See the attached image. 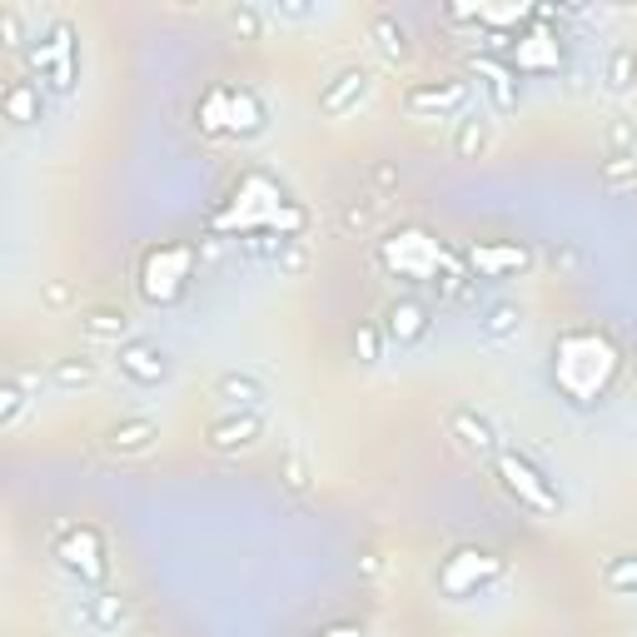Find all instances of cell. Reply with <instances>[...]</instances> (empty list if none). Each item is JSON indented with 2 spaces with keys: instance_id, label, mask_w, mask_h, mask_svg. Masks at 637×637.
Masks as SVG:
<instances>
[{
  "instance_id": "6da1fadb",
  "label": "cell",
  "mask_w": 637,
  "mask_h": 637,
  "mask_svg": "<svg viewBox=\"0 0 637 637\" xmlns=\"http://www.w3.org/2000/svg\"><path fill=\"white\" fill-rule=\"evenodd\" d=\"M25 60H30V71L40 75V85L50 95H71L75 80H80V40H75V25L50 21L40 36H30Z\"/></svg>"
},
{
  "instance_id": "7a4b0ae2",
  "label": "cell",
  "mask_w": 637,
  "mask_h": 637,
  "mask_svg": "<svg viewBox=\"0 0 637 637\" xmlns=\"http://www.w3.org/2000/svg\"><path fill=\"white\" fill-rule=\"evenodd\" d=\"M494 463H498V484H503V494H508V498H519L528 513H544V519H553L558 508H563V498H558L553 478H548V473L538 469L528 453L503 449Z\"/></svg>"
},
{
  "instance_id": "3957f363",
  "label": "cell",
  "mask_w": 637,
  "mask_h": 637,
  "mask_svg": "<svg viewBox=\"0 0 637 637\" xmlns=\"http://www.w3.org/2000/svg\"><path fill=\"white\" fill-rule=\"evenodd\" d=\"M55 558L60 567L80 578V588H105L110 578V558H105V538L90 528V523H75V528L55 533Z\"/></svg>"
},
{
  "instance_id": "277c9868",
  "label": "cell",
  "mask_w": 637,
  "mask_h": 637,
  "mask_svg": "<svg viewBox=\"0 0 637 637\" xmlns=\"http://www.w3.org/2000/svg\"><path fill=\"white\" fill-rule=\"evenodd\" d=\"M503 578V563H498L488 548H459V553L449 558V563L438 567V588L449 592L453 602L463 598H478L484 588H494V583Z\"/></svg>"
},
{
  "instance_id": "5b68a950",
  "label": "cell",
  "mask_w": 637,
  "mask_h": 637,
  "mask_svg": "<svg viewBox=\"0 0 637 637\" xmlns=\"http://www.w3.org/2000/svg\"><path fill=\"white\" fill-rule=\"evenodd\" d=\"M115 369L125 384H135V389H160V384L175 374V359H170L154 339H140V334H135V339H125L115 349Z\"/></svg>"
},
{
  "instance_id": "8992f818",
  "label": "cell",
  "mask_w": 637,
  "mask_h": 637,
  "mask_svg": "<svg viewBox=\"0 0 637 637\" xmlns=\"http://www.w3.org/2000/svg\"><path fill=\"white\" fill-rule=\"evenodd\" d=\"M469 95H473L469 80H459V75H449V80H424L403 95V110H409L413 120H449V115H463V110H469Z\"/></svg>"
},
{
  "instance_id": "52a82bcc",
  "label": "cell",
  "mask_w": 637,
  "mask_h": 637,
  "mask_svg": "<svg viewBox=\"0 0 637 637\" xmlns=\"http://www.w3.org/2000/svg\"><path fill=\"white\" fill-rule=\"evenodd\" d=\"M378 329H384V339H389V344H399V349H413V344H424L428 329H434V309H428L424 299L399 295L389 309H384Z\"/></svg>"
},
{
  "instance_id": "ba28073f",
  "label": "cell",
  "mask_w": 637,
  "mask_h": 637,
  "mask_svg": "<svg viewBox=\"0 0 637 637\" xmlns=\"http://www.w3.org/2000/svg\"><path fill=\"white\" fill-rule=\"evenodd\" d=\"M369 90H374V75H369L364 65H344V71L318 90V115H329V120L349 115V110H359L369 100Z\"/></svg>"
},
{
  "instance_id": "9c48e42d",
  "label": "cell",
  "mask_w": 637,
  "mask_h": 637,
  "mask_svg": "<svg viewBox=\"0 0 637 637\" xmlns=\"http://www.w3.org/2000/svg\"><path fill=\"white\" fill-rule=\"evenodd\" d=\"M449 434L453 444H459L463 453H473V459H498L503 453V438H498L494 419L478 409H453L449 413Z\"/></svg>"
},
{
  "instance_id": "30bf717a",
  "label": "cell",
  "mask_w": 637,
  "mask_h": 637,
  "mask_svg": "<svg viewBox=\"0 0 637 637\" xmlns=\"http://www.w3.org/2000/svg\"><path fill=\"white\" fill-rule=\"evenodd\" d=\"M75 617H80L85 633L110 637V633H120V627L130 623V608H125V598H120V592L90 588V592H80V602H75Z\"/></svg>"
},
{
  "instance_id": "8fae6325",
  "label": "cell",
  "mask_w": 637,
  "mask_h": 637,
  "mask_svg": "<svg viewBox=\"0 0 637 637\" xmlns=\"http://www.w3.org/2000/svg\"><path fill=\"white\" fill-rule=\"evenodd\" d=\"M260 438H264V413L260 409H239V413L214 419L204 444H210L214 453H245V449H254Z\"/></svg>"
},
{
  "instance_id": "7c38bea8",
  "label": "cell",
  "mask_w": 637,
  "mask_h": 637,
  "mask_svg": "<svg viewBox=\"0 0 637 637\" xmlns=\"http://www.w3.org/2000/svg\"><path fill=\"white\" fill-rule=\"evenodd\" d=\"M478 75H484V90H488V105H494V115H513L519 110V100H523V90H519V71L508 65V60H494V55H484L478 50Z\"/></svg>"
},
{
  "instance_id": "4fadbf2b",
  "label": "cell",
  "mask_w": 637,
  "mask_h": 637,
  "mask_svg": "<svg viewBox=\"0 0 637 637\" xmlns=\"http://www.w3.org/2000/svg\"><path fill=\"white\" fill-rule=\"evenodd\" d=\"M154 438H160V424H154L150 413H130V419H120V424L105 428V449L120 453V459H140V453L154 449Z\"/></svg>"
},
{
  "instance_id": "5bb4252c",
  "label": "cell",
  "mask_w": 637,
  "mask_h": 637,
  "mask_svg": "<svg viewBox=\"0 0 637 637\" xmlns=\"http://www.w3.org/2000/svg\"><path fill=\"white\" fill-rule=\"evenodd\" d=\"M0 110H5V120L11 125H40L46 120V95H40L36 80H5V90H0Z\"/></svg>"
},
{
  "instance_id": "9a60e30c",
  "label": "cell",
  "mask_w": 637,
  "mask_h": 637,
  "mask_svg": "<svg viewBox=\"0 0 637 637\" xmlns=\"http://www.w3.org/2000/svg\"><path fill=\"white\" fill-rule=\"evenodd\" d=\"M214 399L225 403L229 413H239V409H260V403L270 399V389H264V378H254V374H239V369H229V374H220V378H214Z\"/></svg>"
},
{
  "instance_id": "2e32d148",
  "label": "cell",
  "mask_w": 637,
  "mask_h": 637,
  "mask_svg": "<svg viewBox=\"0 0 637 637\" xmlns=\"http://www.w3.org/2000/svg\"><path fill=\"white\" fill-rule=\"evenodd\" d=\"M478 334H484L488 344H508L523 334V309L513 304V299H494V304H484V314H478Z\"/></svg>"
},
{
  "instance_id": "e0dca14e",
  "label": "cell",
  "mask_w": 637,
  "mask_h": 637,
  "mask_svg": "<svg viewBox=\"0 0 637 637\" xmlns=\"http://www.w3.org/2000/svg\"><path fill=\"white\" fill-rule=\"evenodd\" d=\"M80 334L85 339H105V344H125V339H135L130 334V314L125 309H85L80 314Z\"/></svg>"
},
{
  "instance_id": "ac0fdd59",
  "label": "cell",
  "mask_w": 637,
  "mask_h": 637,
  "mask_svg": "<svg viewBox=\"0 0 637 637\" xmlns=\"http://www.w3.org/2000/svg\"><path fill=\"white\" fill-rule=\"evenodd\" d=\"M488 150H494V120L463 115L459 130H453V154H459V160H484Z\"/></svg>"
},
{
  "instance_id": "d6986e66",
  "label": "cell",
  "mask_w": 637,
  "mask_h": 637,
  "mask_svg": "<svg viewBox=\"0 0 637 637\" xmlns=\"http://www.w3.org/2000/svg\"><path fill=\"white\" fill-rule=\"evenodd\" d=\"M633 85H637V50L633 46H608V55H602V90L627 95Z\"/></svg>"
},
{
  "instance_id": "ffe728a7",
  "label": "cell",
  "mask_w": 637,
  "mask_h": 637,
  "mask_svg": "<svg viewBox=\"0 0 637 637\" xmlns=\"http://www.w3.org/2000/svg\"><path fill=\"white\" fill-rule=\"evenodd\" d=\"M369 36H374L378 55H384V60H394V65H399L403 55H409V30H403V21H399V15L378 11V15H374V25H369Z\"/></svg>"
},
{
  "instance_id": "44dd1931",
  "label": "cell",
  "mask_w": 637,
  "mask_h": 637,
  "mask_svg": "<svg viewBox=\"0 0 637 637\" xmlns=\"http://www.w3.org/2000/svg\"><path fill=\"white\" fill-rule=\"evenodd\" d=\"M95 359L90 354H65V359H50V384L55 389H85V384H95Z\"/></svg>"
},
{
  "instance_id": "7402d4cb",
  "label": "cell",
  "mask_w": 637,
  "mask_h": 637,
  "mask_svg": "<svg viewBox=\"0 0 637 637\" xmlns=\"http://www.w3.org/2000/svg\"><path fill=\"white\" fill-rule=\"evenodd\" d=\"M25 409H30V374H11L0 384V428H15Z\"/></svg>"
},
{
  "instance_id": "603a6c76",
  "label": "cell",
  "mask_w": 637,
  "mask_h": 637,
  "mask_svg": "<svg viewBox=\"0 0 637 637\" xmlns=\"http://www.w3.org/2000/svg\"><path fill=\"white\" fill-rule=\"evenodd\" d=\"M602 583H608V592H617V598H637V553L608 558V567H602Z\"/></svg>"
},
{
  "instance_id": "cb8c5ba5",
  "label": "cell",
  "mask_w": 637,
  "mask_h": 637,
  "mask_svg": "<svg viewBox=\"0 0 637 637\" xmlns=\"http://www.w3.org/2000/svg\"><path fill=\"white\" fill-rule=\"evenodd\" d=\"M264 21H270V15H264V5H229V11H225V25L235 30L239 40H260L264 36Z\"/></svg>"
},
{
  "instance_id": "d4e9b609",
  "label": "cell",
  "mask_w": 637,
  "mask_h": 637,
  "mask_svg": "<svg viewBox=\"0 0 637 637\" xmlns=\"http://www.w3.org/2000/svg\"><path fill=\"white\" fill-rule=\"evenodd\" d=\"M602 185L613 189V195L633 189L637 185V154H608V160H602Z\"/></svg>"
},
{
  "instance_id": "484cf974",
  "label": "cell",
  "mask_w": 637,
  "mask_h": 637,
  "mask_svg": "<svg viewBox=\"0 0 637 637\" xmlns=\"http://www.w3.org/2000/svg\"><path fill=\"white\" fill-rule=\"evenodd\" d=\"M384 329L378 324H359V334H354V354H359V364L364 369H374V364H384Z\"/></svg>"
},
{
  "instance_id": "4316f807",
  "label": "cell",
  "mask_w": 637,
  "mask_h": 637,
  "mask_svg": "<svg viewBox=\"0 0 637 637\" xmlns=\"http://www.w3.org/2000/svg\"><path fill=\"white\" fill-rule=\"evenodd\" d=\"M608 154H637V125L627 115L608 120Z\"/></svg>"
},
{
  "instance_id": "83f0119b",
  "label": "cell",
  "mask_w": 637,
  "mask_h": 637,
  "mask_svg": "<svg viewBox=\"0 0 637 637\" xmlns=\"http://www.w3.org/2000/svg\"><path fill=\"white\" fill-rule=\"evenodd\" d=\"M378 204H384L378 195H364V200H349V204H344V225H349V229H369V225H374V214H378Z\"/></svg>"
},
{
  "instance_id": "f1b7e54d",
  "label": "cell",
  "mask_w": 637,
  "mask_h": 637,
  "mask_svg": "<svg viewBox=\"0 0 637 637\" xmlns=\"http://www.w3.org/2000/svg\"><path fill=\"white\" fill-rule=\"evenodd\" d=\"M0 40H5L11 50L30 46V36H25V15L15 11V5H5V11H0Z\"/></svg>"
},
{
  "instance_id": "f546056e",
  "label": "cell",
  "mask_w": 637,
  "mask_h": 637,
  "mask_svg": "<svg viewBox=\"0 0 637 637\" xmlns=\"http://www.w3.org/2000/svg\"><path fill=\"white\" fill-rule=\"evenodd\" d=\"M548 264L573 274V270H583V249L578 245H553V249H548Z\"/></svg>"
},
{
  "instance_id": "4dcf8cb0",
  "label": "cell",
  "mask_w": 637,
  "mask_h": 637,
  "mask_svg": "<svg viewBox=\"0 0 637 637\" xmlns=\"http://www.w3.org/2000/svg\"><path fill=\"white\" fill-rule=\"evenodd\" d=\"M274 264H279V274H299V270H304V264H309L304 245H289V249H284V254H279V260H274Z\"/></svg>"
},
{
  "instance_id": "1f68e13d",
  "label": "cell",
  "mask_w": 637,
  "mask_h": 637,
  "mask_svg": "<svg viewBox=\"0 0 637 637\" xmlns=\"http://www.w3.org/2000/svg\"><path fill=\"white\" fill-rule=\"evenodd\" d=\"M264 15H270V21H309L314 5H264Z\"/></svg>"
},
{
  "instance_id": "d6a6232c",
  "label": "cell",
  "mask_w": 637,
  "mask_h": 637,
  "mask_svg": "<svg viewBox=\"0 0 637 637\" xmlns=\"http://www.w3.org/2000/svg\"><path fill=\"white\" fill-rule=\"evenodd\" d=\"M46 304L50 309H65V304H71V284H60V279L46 284Z\"/></svg>"
},
{
  "instance_id": "836d02e7",
  "label": "cell",
  "mask_w": 637,
  "mask_h": 637,
  "mask_svg": "<svg viewBox=\"0 0 637 637\" xmlns=\"http://www.w3.org/2000/svg\"><path fill=\"white\" fill-rule=\"evenodd\" d=\"M284 478H289V488H304L309 484V478H304V459H299V453L284 463Z\"/></svg>"
}]
</instances>
